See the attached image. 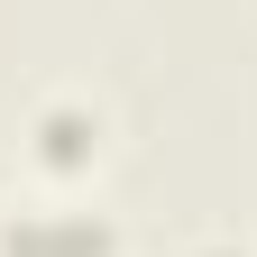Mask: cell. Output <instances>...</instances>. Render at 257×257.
Listing matches in <instances>:
<instances>
[{
	"mask_svg": "<svg viewBox=\"0 0 257 257\" xmlns=\"http://www.w3.org/2000/svg\"><path fill=\"white\" fill-rule=\"evenodd\" d=\"M119 230L101 211H19L0 220V257H110Z\"/></svg>",
	"mask_w": 257,
	"mask_h": 257,
	"instance_id": "cell-1",
	"label": "cell"
},
{
	"mask_svg": "<svg viewBox=\"0 0 257 257\" xmlns=\"http://www.w3.org/2000/svg\"><path fill=\"white\" fill-rule=\"evenodd\" d=\"M37 156H46L55 175L92 166V156H101V119H92L83 101H55V110H37Z\"/></svg>",
	"mask_w": 257,
	"mask_h": 257,
	"instance_id": "cell-2",
	"label": "cell"
}]
</instances>
